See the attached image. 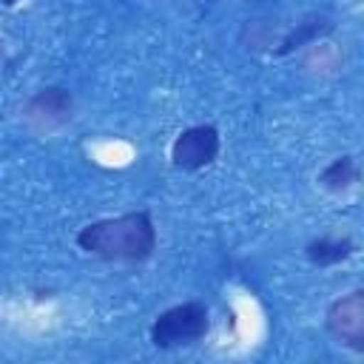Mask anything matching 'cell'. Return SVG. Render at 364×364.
Wrapping results in <instances>:
<instances>
[{
    "label": "cell",
    "instance_id": "1",
    "mask_svg": "<svg viewBox=\"0 0 364 364\" xmlns=\"http://www.w3.org/2000/svg\"><path fill=\"white\" fill-rule=\"evenodd\" d=\"M80 250L105 262H142L156 247V228L148 210L100 219L77 233Z\"/></svg>",
    "mask_w": 364,
    "mask_h": 364
},
{
    "label": "cell",
    "instance_id": "2",
    "mask_svg": "<svg viewBox=\"0 0 364 364\" xmlns=\"http://www.w3.org/2000/svg\"><path fill=\"white\" fill-rule=\"evenodd\" d=\"M210 330V316L202 301H185L159 313L151 324V344L159 350L193 344Z\"/></svg>",
    "mask_w": 364,
    "mask_h": 364
},
{
    "label": "cell",
    "instance_id": "3",
    "mask_svg": "<svg viewBox=\"0 0 364 364\" xmlns=\"http://www.w3.org/2000/svg\"><path fill=\"white\" fill-rule=\"evenodd\" d=\"M324 324L338 344L364 353V290H353L336 299L327 307Z\"/></svg>",
    "mask_w": 364,
    "mask_h": 364
},
{
    "label": "cell",
    "instance_id": "4",
    "mask_svg": "<svg viewBox=\"0 0 364 364\" xmlns=\"http://www.w3.org/2000/svg\"><path fill=\"white\" fill-rule=\"evenodd\" d=\"M219 154V131L213 125L185 128L171 145V162L182 171H199L210 165Z\"/></svg>",
    "mask_w": 364,
    "mask_h": 364
},
{
    "label": "cell",
    "instance_id": "5",
    "mask_svg": "<svg viewBox=\"0 0 364 364\" xmlns=\"http://www.w3.org/2000/svg\"><path fill=\"white\" fill-rule=\"evenodd\" d=\"M23 114L37 128H57L71 117V94L63 88H43L28 100Z\"/></svg>",
    "mask_w": 364,
    "mask_h": 364
},
{
    "label": "cell",
    "instance_id": "6",
    "mask_svg": "<svg viewBox=\"0 0 364 364\" xmlns=\"http://www.w3.org/2000/svg\"><path fill=\"white\" fill-rule=\"evenodd\" d=\"M355 250L353 239L341 236V239H333V236H321V239H313L307 247H304V256L318 264V267H327V264H338L344 259H350Z\"/></svg>",
    "mask_w": 364,
    "mask_h": 364
},
{
    "label": "cell",
    "instance_id": "7",
    "mask_svg": "<svg viewBox=\"0 0 364 364\" xmlns=\"http://www.w3.org/2000/svg\"><path fill=\"white\" fill-rule=\"evenodd\" d=\"M318 182H321L327 191H336V193L347 191V188L355 182V162H353V156H338V159H333V162L321 171Z\"/></svg>",
    "mask_w": 364,
    "mask_h": 364
},
{
    "label": "cell",
    "instance_id": "8",
    "mask_svg": "<svg viewBox=\"0 0 364 364\" xmlns=\"http://www.w3.org/2000/svg\"><path fill=\"white\" fill-rule=\"evenodd\" d=\"M318 23H321V20H318ZM318 23H316V20H310V23H301V31H299V34L293 31V37H287V40H284L282 51H290V48L301 46L307 37H313V34H318V31H327V28H330V23H324V26H318Z\"/></svg>",
    "mask_w": 364,
    "mask_h": 364
},
{
    "label": "cell",
    "instance_id": "9",
    "mask_svg": "<svg viewBox=\"0 0 364 364\" xmlns=\"http://www.w3.org/2000/svg\"><path fill=\"white\" fill-rule=\"evenodd\" d=\"M3 6H14V3H20V0H0Z\"/></svg>",
    "mask_w": 364,
    "mask_h": 364
}]
</instances>
